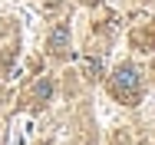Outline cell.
I'll list each match as a JSON object with an SVG mask.
<instances>
[{
  "instance_id": "3",
  "label": "cell",
  "mask_w": 155,
  "mask_h": 145,
  "mask_svg": "<svg viewBox=\"0 0 155 145\" xmlns=\"http://www.w3.org/2000/svg\"><path fill=\"white\" fill-rule=\"evenodd\" d=\"M46 96H50V83H40L36 86V99H46Z\"/></svg>"
},
{
  "instance_id": "1",
  "label": "cell",
  "mask_w": 155,
  "mask_h": 145,
  "mask_svg": "<svg viewBox=\"0 0 155 145\" xmlns=\"http://www.w3.org/2000/svg\"><path fill=\"white\" fill-rule=\"evenodd\" d=\"M112 92L122 102H135V96H139V73H135V66H119L112 73Z\"/></svg>"
},
{
  "instance_id": "2",
  "label": "cell",
  "mask_w": 155,
  "mask_h": 145,
  "mask_svg": "<svg viewBox=\"0 0 155 145\" xmlns=\"http://www.w3.org/2000/svg\"><path fill=\"white\" fill-rule=\"evenodd\" d=\"M66 43H69V30H66V27L53 30V36H50V50H53V53H63Z\"/></svg>"
}]
</instances>
